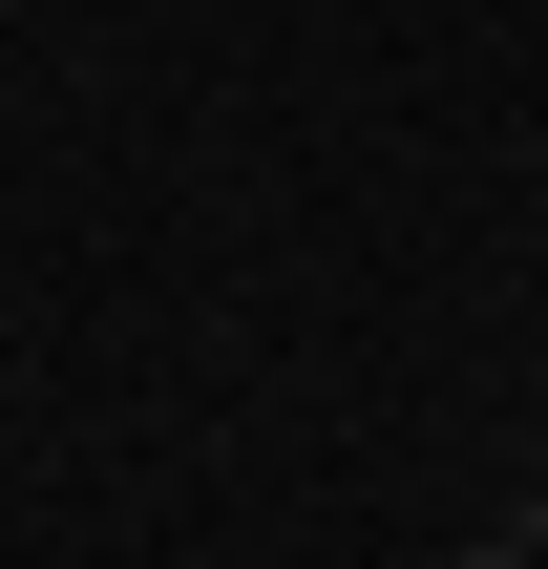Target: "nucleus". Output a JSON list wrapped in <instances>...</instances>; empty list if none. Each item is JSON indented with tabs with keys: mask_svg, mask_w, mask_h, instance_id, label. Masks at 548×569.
Segmentation results:
<instances>
[{
	"mask_svg": "<svg viewBox=\"0 0 548 569\" xmlns=\"http://www.w3.org/2000/svg\"><path fill=\"white\" fill-rule=\"evenodd\" d=\"M444 569H528V507H507V528H465V549H444Z\"/></svg>",
	"mask_w": 548,
	"mask_h": 569,
	"instance_id": "obj_1",
	"label": "nucleus"
}]
</instances>
